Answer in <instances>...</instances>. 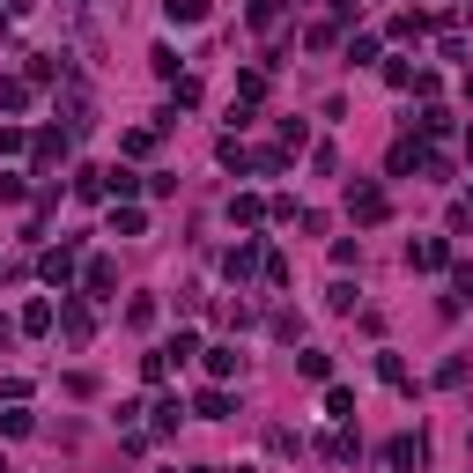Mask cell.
<instances>
[{
	"mask_svg": "<svg viewBox=\"0 0 473 473\" xmlns=\"http://www.w3.org/2000/svg\"><path fill=\"white\" fill-rule=\"evenodd\" d=\"M347 215H355V222H385V215H392V200H385L377 186H347Z\"/></svg>",
	"mask_w": 473,
	"mask_h": 473,
	"instance_id": "1",
	"label": "cell"
},
{
	"mask_svg": "<svg viewBox=\"0 0 473 473\" xmlns=\"http://www.w3.org/2000/svg\"><path fill=\"white\" fill-rule=\"evenodd\" d=\"M444 259H451V245H444V236H414V245H407V267H414V274H437Z\"/></svg>",
	"mask_w": 473,
	"mask_h": 473,
	"instance_id": "2",
	"label": "cell"
},
{
	"mask_svg": "<svg viewBox=\"0 0 473 473\" xmlns=\"http://www.w3.org/2000/svg\"><path fill=\"white\" fill-rule=\"evenodd\" d=\"M259 267H267V252L252 245V236H245V245H229V252H222V274H229V281H245V274H259Z\"/></svg>",
	"mask_w": 473,
	"mask_h": 473,
	"instance_id": "3",
	"label": "cell"
},
{
	"mask_svg": "<svg viewBox=\"0 0 473 473\" xmlns=\"http://www.w3.org/2000/svg\"><path fill=\"white\" fill-rule=\"evenodd\" d=\"M37 274H45V281H52L59 296H67V281H75V245H59V252H45V267H37Z\"/></svg>",
	"mask_w": 473,
	"mask_h": 473,
	"instance_id": "4",
	"label": "cell"
},
{
	"mask_svg": "<svg viewBox=\"0 0 473 473\" xmlns=\"http://www.w3.org/2000/svg\"><path fill=\"white\" fill-rule=\"evenodd\" d=\"M385 458H392V466H422V458H429V444H422V437H392V444H385Z\"/></svg>",
	"mask_w": 473,
	"mask_h": 473,
	"instance_id": "5",
	"label": "cell"
},
{
	"mask_svg": "<svg viewBox=\"0 0 473 473\" xmlns=\"http://www.w3.org/2000/svg\"><path fill=\"white\" fill-rule=\"evenodd\" d=\"M67 141H75V134H37V141H30V156H37V170H52L59 156H67Z\"/></svg>",
	"mask_w": 473,
	"mask_h": 473,
	"instance_id": "6",
	"label": "cell"
},
{
	"mask_svg": "<svg viewBox=\"0 0 473 473\" xmlns=\"http://www.w3.org/2000/svg\"><path fill=\"white\" fill-rule=\"evenodd\" d=\"M163 15H170L177 30H193V23H207V0H163Z\"/></svg>",
	"mask_w": 473,
	"mask_h": 473,
	"instance_id": "7",
	"label": "cell"
},
{
	"mask_svg": "<svg viewBox=\"0 0 473 473\" xmlns=\"http://www.w3.org/2000/svg\"><path fill=\"white\" fill-rule=\"evenodd\" d=\"M82 288H89V296H111V288H118V267H111V259H89Z\"/></svg>",
	"mask_w": 473,
	"mask_h": 473,
	"instance_id": "8",
	"label": "cell"
},
{
	"mask_svg": "<svg viewBox=\"0 0 473 473\" xmlns=\"http://www.w3.org/2000/svg\"><path fill=\"white\" fill-rule=\"evenodd\" d=\"M59 326H67V340H89L96 318H89V304H59Z\"/></svg>",
	"mask_w": 473,
	"mask_h": 473,
	"instance_id": "9",
	"label": "cell"
},
{
	"mask_svg": "<svg viewBox=\"0 0 473 473\" xmlns=\"http://www.w3.org/2000/svg\"><path fill=\"white\" fill-rule=\"evenodd\" d=\"M59 326V311L45 304V296H37V304H23V333H52Z\"/></svg>",
	"mask_w": 473,
	"mask_h": 473,
	"instance_id": "10",
	"label": "cell"
},
{
	"mask_svg": "<svg viewBox=\"0 0 473 473\" xmlns=\"http://www.w3.org/2000/svg\"><path fill=\"white\" fill-rule=\"evenodd\" d=\"M259 215H267V200H259V193H236V200H229V222H245V229H252Z\"/></svg>",
	"mask_w": 473,
	"mask_h": 473,
	"instance_id": "11",
	"label": "cell"
},
{
	"mask_svg": "<svg viewBox=\"0 0 473 473\" xmlns=\"http://www.w3.org/2000/svg\"><path fill=\"white\" fill-rule=\"evenodd\" d=\"M30 89H37L30 75H15V82H0V111H23V104H30Z\"/></svg>",
	"mask_w": 473,
	"mask_h": 473,
	"instance_id": "12",
	"label": "cell"
},
{
	"mask_svg": "<svg viewBox=\"0 0 473 473\" xmlns=\"http://www.w3.org/2000/svg\"><path fill=\"white\" fill-rule=\"evenodd\" d=\"M377 377H385V385H392V392H407V385H414V377H407V363H399V355H392V347H385V355H377Z\"/></svg>",
	"mask_w": 473,
	"mask_h": 473,
	"instance_id": "13",
	"label": "cell"
},
{
	"mask_svg": "<svg viewBox=\"0 0 473 473\" xmlns=\"http://www.w3.org/2000/svg\"><path fill=\"white\" fill-rule=\"evenodd\" d=\"M193 414H200V422H222V414H229V392H215V385H207V392L193 399Z\"/></svg>",
	"mask_w": 473,
	"mask_h": 473,
	"instance_id": "14",
	"label": "cell"
},
{
	"mask_svg": "<svg viewBox=\"0 0 473 473\" xmlns=\"http://www.w3.org/2000/svg\"><path fill=\"white\" fill-rule=\"evenodd\" d=\"M148 414H156V437H170V429H177V422H186V407H177V399H156V407H148Z\"/></svg>",
	"mask_w": 473,
	"mask_h": 473,
	"instance_id": "15",
	"label": "cell"
},
{
	"mask_svg": "<svg viewBox=\"0 0 473 473\" xmlns=\"http://www.w3.org/2000/svg\"><path fill=\"white\" fill-rule=\"evenodd\" d=\"M259 96H267V75L245 67V75H236V104H259Z\"/></svg>",
	"mask_w": 473,
	"mask_h": 473,
	"instance_id": "16",
	"label": "cell"
},
{
	"mask_svg": "<svg viewBox=\"0 0 473 473\" xmlns=\"http://www.w3.org/2000/svg\"><path fill=\"white\" fill-rule=\"evenodd\" d=\"M111 229H118V236H141L148 215H141V207H111Z\"/></svg>",
	"mask_w": 473,
	"mask_h": 473,
	"instance_id": "17",
	"label": "cell"
},
{
	"mask_svg": "<svg viewBox=\"0 0 473 473\" xmlns=\"http://www.w3.org/2000/svg\"><path fill=\"white\" fill-rule=\"evenodd\" d=\"M326 414H333V422H355V392L333 385V392H326Z\"/></svg>",
	"mask_w": 473,
	"mask_h": 473,
	"instance_id": "18",
	"label": "cell"
},
{
	"mask_svg": "<svg viewBox=\"0 0 473 473\" xmlns=\"http://www.w3.org/2000/svg\"><path fill=\"white\" fill-rule=\"evenodd\" d=\"M296 370H304V377H333V355H318V347H304V355H296Z\"/></svg>",
	"mask_w": 473,
	"mask_h": 473,
	"instance_id": "19",
	"label": "cell"
},
{
	"mask_svg": "<svg viewBox=\"0 0 473 473\" xmlns=\"http://www.w3.org/2000/svg\"><path fill=\"white\" fill-rule=\"evenodd\" d=\"M422 134H429V141H444V134H451V111H444V104H429V111H422Z\"/></svg>",
	"mask_w": 473,
	"mask_h": 473,
	"instance_id": "20",
	"label": "cell"
},
{
	"mask_svg": "<svg viewBox=\"0 0 473 473\" xmlns=\"http://www.w3.org/2000/svg\"><path fill=\"white\" fill-rule=\"evenodd\" d=\"M200 355H207V377H229L236 370V347H200Z\"/></svg>",
	"mask_w": 473,
	"mask_h": 473,
	"instance_id": "21",
	"label": "cell"
},
{
	"mask_svg": "<svg viewBox=\"0 0 473 473\" xmlns=\"http://www.w3.org/2000/svg\"><path fill=\"white\" fill-rule=\"evenodd\" d=\"M245 15H252V30H274V23H281V0H252Z\"/></svg>",
	"mask_w": 473,
	"mask_h": 473,
	"instance_id": "22",
	"label": "cell"
},
{
	"mask_svg": "<svg viewBox=\"0 0 473 473\" xmlns=\"http://www.w3.org/2000/svg\"><path fill=\"white\" fill-rule=\"evenodd\" d=\"M414 163H429V156H422V148H414V141H399V148H392V177H407Z\"/></svg>",
	"mask_w": 473,
	"mask_h": 473,
	"instance_id": "23",
	"label": "cell"
},
{
	"mask_svg": "<svg viewBox=\"0 0 473 473\" xmlns=\"http://www.w3.org/2000/svg\"><path fill=\"white\" fill-rule=\"evenodd\" d=\"M466 377H473V363H466V355H451V363L437 370V385H444V392H451V385H466Z\"/></svg>",
	"mask_w": 473,
	"mask_h": 473,
	"instance_id": "24",
	"label": "cell"
},
{
	"mask_svg": "<svg viewBox=\"0 0 473 473\" xmlns=\"http://www.w3.org/2000/svg\"><path fill=\"white\" fill-rule=\"evenodd\" d=\"M23 193H30V186H23V170H8V177H0V207H23Z\"/></svg>",
	"mask_w": 473,
	"mask_h": 473,
	"instance_id": "25",
	"label": "cell"
},
{
	"mask_svg": "<svg viewBox=\"0 0 473 473\" xmlns=\"http://www.w3.org/2000/svg\"><path fill=\"white\" fill-rule=\"evenodd\" d=\"M148 67H156L163 82H177V52H170V45H156V52H148Z\"/></svg>",
	"mask_w": 473,
	"mask_h": 473,
	"instance_id": "26",
	"label": "cell"
},
{
	"mask_svg": "<svg viewBox=\"0 0 473 473\" xmlns=\"http://www.w3.org/2000/svg\"><path fill=\"white\" fill-rule=\"evenodd\" d=\"M451 304H473V267H451Z\"/></svg>",
	"mask_w": 473,
	"mask_h": 473,
	"instance_id": "27",
	"label": "cell"
},
{
	"mask_svg": "<svg viewBox=\"0 0 473 473\" xmlns=\"http://www.w3.org/2000/svg\"><path fill=\"white\" fill-rule=\"evenodd\" d=\"M126 326L141 333V326H156V304H148V296H134V304H126Z\"/></svg>",
	"mask_w": 473,
	"mask_h": 473,
	"instance_id": "28",
	"label": "cell"
},
{
	"mask_svg": "<svg viewBox=\"0 0 473 473\" xmlns=\"http://www.w3.org/2000/svg\"><path fill=\"white\" fill-rule=\"evenodd\" d=\"M118 148H126V156H148V148H156V126H134V134L118 141Z\"/></svg>",
	"mask_w": 473,
	"mask_h": 473,
	"instance_id": "29",
	"label": "cell"
},
{
	"mask_svg": "<svg viewBox=\"0 0 473 473\" xmlns=\"http://www.w3.org/2000/svg\"><path fill=\"white\" fill-rule=\"evenodd\" d=\"M23 148H30V134H23V126H0V156H23Z\"/></svg>",
	"mask_w": 473,
	"mask_h": 473,
	"instance_id": "30",
	"label": "cell"
},
{
	"mask_svg": "<svg viewBox=\"0 0 473 473\" xmlns=\"http://www.w3.org/2000/svg\"><path fill=\"white\" fill-rule=\"evenodd\" d=\"M15 333H23V326H8V318H0V355H8V347H15Z\"/></svg>",
	"mask_w": 473,
	"mask_h": 473,
	"instance_id": "31",
	"label": "cell"
},
{
	"mask_svg": "<svg viewBox=\"0 0 473 473\" xmlns=\"http://www.w3.org/2000/svg\"><path fill=\"white\" fill-rule=\"evenodd\" d=\"M466 163H473V126H466Z\"/></svg>",
	"mask_w": 473,
	"mask_h": 473,
	"instance_id": "32",
	"label": "cell"
},
{
	"mask_svg": "<svg viewBox=\"0 0 473 473\" xmlns=\"http://www.w3.org/2000/svg\"><path fill=\"white\" fill-rule=\"evenodd\" d=\"M0 37H8V8H0Z\"/></svg>",
	"mask_w": 473,
	"mask_h": 473,
	"instance_id": "33",
	"label": "cell"
},
{
	"mask_svg": "<svg viewBox=\"0 0 473 473\" xmlns=\"http://www.w3.org/2000/svg\"><path fill=\"white\" fill-rule=\"evenodd\" d=\"M0 473H15V466H8V458H0Z\"/></svg>",
	"mask_w": 473,
	"mask_h": 473,
	"instance_id": "34",
	"label": "cell"
},
{
	"mask_svg": "<svg viewBox=\"0 0 473 473\" xmlns=\"http://www.w3.org/2000/svg\"><path fill=\"white\" fill-rule=\"evenodd\" d=\"M236 473H252V466H236Z\"/></svg>",
	"mask_w": 473,
	"mask_h": 473,
	"instance_id": "35",
	"label": "cell"
},
{
	"mask_svg": "<svg viewBox=\"0 0 473 473\" xmlns=\"http://www.w3.org/2000/svg\"><path fill=\"white\" fill-rule=\"evenodd\" d=\"M466 207H473V193H466Z\"/></svg>",
	"mask_w": 473,
	"mask_h": 473,
	"instance_id": "36",
	"label": "cell"
}]
</instances>
